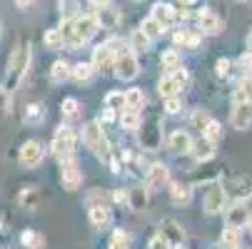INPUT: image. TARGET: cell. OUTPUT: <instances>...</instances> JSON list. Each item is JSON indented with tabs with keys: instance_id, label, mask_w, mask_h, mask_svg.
Here are the masks:
<instances>
[{
	"instance_id": "obj_59",
	"label": "cell",
	"mask_w": 252,
	"mask_h": 249,
	"mask_svg": "<svg viewBox=\"0 0 252 249\" xmlns=\"http://www.w3.org/2000/svg\"><path fill=\"white\" fill-rule=\"evenodd\" d=\"M170 249H185V244H183V247H170Z\"/></svg>"
},
{
	"instance_id": "obj_32",
	"label": "cell",
	"mask_w": 252,
	"mask_h": 249,
	"mask_svg": "<svg viewBox=\"0 0 252 249\" xmlns=\"http://www.w3.org/2000/svg\"><path fill=\"white\" fill-rule=\"evenodd\" d=\"M70 70H73V65H70L67 60H55V62L50 65V80H53L55 85L67 83V80H70Z\"/></svg>"
},
{
	"instance_id": "obj_21",
	"label": "cell",
	"mask_w": 252,
	"mask_h": 249,
	"mask_svg": "<svg viewBox=\"0 0 252 249\" xmlns=\"http://www.w3.org/2000/svg\"><path fill=\"white\" fill-rule=\"evenodd\" d=\"M88 220L93 229H105L113 222V204H93L88 207Z\"/></svg>"
},
{
	"instance_id": "obj_43",
	"label": "cell",
	"mask_w": 252,
	"mask_h": 249,
	"mask_svg": "<svg viewBox=\"0 0 252 249\" xmlns=\"http://www.w3.org/2000/svg\"><path fill=\"white\" fill-rule=\"evenodd\" d=\"M43 43H45L48 50H60V48L65 45V43H63V32H60V28H48L45 35H43Z\"/></svg>"
},
{
	"instance_id": "obj_51",
	"label": "cell",
	"mask_w": 252,
	"mask_h": 249,
	"mask_svg": "<svg viewBox=\"0 0 252 249\" xmlns=\"http://www.w3.org/2000/svg\"><path fill=\"white\" fill-rule=\"evenodd\" d=\"M113 199H115L118 204H127V190H115V192H113Z\"/></svg>"
},
{
	"instance_id": "obj_40",
	"label": "cell",
	"mask_w": 252,
	"mask_h": 249,
	"mask_svg": "<svg viewBox=\"0 0 252 249\" xmlns=\"http://www.w3.org/2000/svg\"><path fill=\"white\" fill-rule=\"evenodd\" d=\"M125 105H127V110H142L145 108V92H142L140 87H130L125 90Z\"/></svg>"
},
{
	"instance_id": "obj_14",
	"label": "cell",
	"mask_w": 252,
	"mask_h": 249,
	"mask_svg": "<svg viewBox=\"0 0 252 249\" xmlns=\"http://www.w3.org/2000/svg\"><path fill=\"white\" fill-rule=\"evenodd\" d=\"M160 234L170 242V247H183L185 244V227L175 217H162L160 220Z\"/></svg>"
},
{
	"instance_id": "obj_18",
	"label": "cell",
	"mask_w": 252,
	"mask_h": 249,
	"mask_svg": "<svg viewBox=\"0 0 252 249\" xmlns=\"http://www.w3.org/2000/svg\"><path fill=\"white\" fill-rule=\"evenodd\" d=\"M227 194H232L235 202H250L252 199V174H237L227 187Z\"/></svg>"
},
{
	"instance_id": "obj_49",
	"label": "cell",
	"mask_w": 252,
	"mask_h": 249,
	"mask_svg": "<svg viewBox=\"0 0 252 249\" xmlns=\"http://www.w3.org/2000/svg\"><path fill=\"white\" fill-rule=\"evenodd\" d=\"M148 249H170V242L158 232V234H153L150 237V242H148Z\"/></svg>"
},
{
	"instance_id": "obj_13",
	"label": "cell",
	"mask_w": 252,
	"mask_h": 249,
	"mask_svg": "<svg viewBox=\"0 0 252 249\" xmlns=\"http://www.w3.org/2000/svg\"><path fill=\"white\" fill-rule=\"evenodd\" d=\"M127 207L132 212H145L150 207V190L145 182H135L127 187Z\"/></svg>"
},
{
	"instance_id": "obj_37",
	"label": "cell",
	"mask_w": 252,
	"mask_h": 249,
	"mask_svg": "<svg viewBox=\"0 0 252 249\" xmlns=\"http://www.w3.org/2000/svg\"><path fill=\"white\" fill-rule=\"evenodd\" d=\"M80 110H83V105H80L78 97H65L60 102V112H63L65 120H78L80 117Z\"/></svg>"
},
{
	"instance_id": "obj_24",
	"label": "cell",
	"mask_w": 252,
	"mask_h": 249,
	"mask_svg": "<svg viewBox=\"0 0 252 249\" xmlns=\"http://www.w3.org/2000/svg\"><path fill=\"white\" fill-rule=\"evenodd\" d=\"M150 15H153V18L167 30V28H172L175 20H177V8L170 5V3H155L153 10H150Z\"/></svg>"
},
{
	"instance_id": "obj_42",
	"label": "cell",
	"mask_w": 252,
	"mask_h": 249,
	"mask_svg": "<svg viewBox=\"0 0 252 249\" xmlns=\"http://www.w3.org/2000/svg\"><path fill=\"white\" fill-rule=\"evenodd\" d=\"M212 117L207 115V110H202V108H195L192 112H190V127L192 130H197L200 135L205 132V127H207V122H210Z\"/></svg>"
},
{
	"instance_id": "obj_6",
	"label": "cell",
	"mask_w": 252,
	"mask_h": 249,
	"mask_svg": "<svg viewBox=\"0 0 252 249\" xmlns=\"http://www.w3.org/2000/svg\"><path fill=\"white\" fill-rule=\"evenodd\" d=\"M188 83H190V73H188L185 65H183V67L172 70V73H165V75L158 80V95H160L162 100L177 97L180 92L188 87Z\"/></svg>"
},
{
	"instance_id": "obj_16",
	"label": "cell",
	"mask_w": 252,
	"mask_h": 249,
	"mask_svg": "<svg viewBox=\"0 0 252 249\" xmlns=\"http://www.w3.org/2000/svg\"><path fill=\"white\" fill-rule=\"evenodd\" d=\"M202 38H205V35H202L197 28H180V30H175V35H172V43H175V48L197 50V48L202 45Z\"/></svg>"
},
{
	"instance_id": "obj_53",
	"label": "cell",
	"mask_w": 252,
	"mask_h": 249,
	"mask_svg": "<svg viewBox=\"0 0 252 249\" xmlns=\"http://www.w3.org/2000/svg\"><path fill=\"white\" fill-rule=\"evenodd\" d=\"M90 5H93L95 10H100V8H107V5H110V0H90Z\"/></svg>"
},
{
	"instance_id": "obj_15",
	"label": "cell",
	"mask_w": 252,
	"mask_h": 249,
	"mask_svg": "<svg viewBox=\"0 0 252 249\" xmlns=\"http://www.w3.org/2000/svg\"><path fill=\"white\" fill-rule=\"evenodd\" d=\"M230 125L240 132H247L252 127V102H235L230 110Z\"/></svg>"
},
{
	"instance_id": "obj_26",
	"label": "cell",
	"mask_w": 252,
	"mask_h": 249,
	"mask_svg": "<svg viewBox=\"0 0 252 249\" xmlns=\"http://www.w3.org/2000/svg\"><path fill=\"white\" fill-rule=\"evenodd\" d=\"M95 73H97V70L93 67V62L90 60H83V62H75L73 65V70H70V80L78 83V85H85V83H90L95 78Z\"/></svg>"
},
{
	"instance_id": "obj_1",
	"label": "cell",
	"mask_w": 252,
	"mask_h": 249,
	"mask_svg": "<svg viewBox=\"0 0 252 249\" xmlns=\"http://www.w3.org/2000/svg\"><path fill=\"white\" fill-rule=\"evenodd\" d=\"M83 142H85V147L105 165H110V160L115 157V150H113L110 139H107V135H105V125H100L97 117L83 125Z\"/></svg>"
},
{
	"instance_id": "obj_41",
	"label": "cell",
	"mask_w": 252,
	"mask_h": 249,
	"mask_svg": "<svg viewBox=\"0 0 252 249\" xmlns=\"http://www.w3.org/2000/svg\"><path fill=\"white\" fill-rule=\"evenodd\" d=\"M140 30L145 32L150 40H158V38H162V32H165V28H162V25H160V23H158L153 15H148L145 20L140 23Z\"/></svg>"
},
{
	"instance_id": "obj_17",
	"label": "cell",
	"mask_w": 252,
	"mask_h": 249,
	"mask_svg": "<svg viewBox=\"0 0 252 249\" xmlns=\"http://www.w3.org/2000/svg\"><path fill=\"white\" fill-rule=\"evenodd\" d=\"M192 142H195V139H192V135H190L188 130L177 127V130H172V132L167 135V150L175 152V155H190Z\"/></svg>"
},
{
	"instance_id": "obj_54",
	"label": "cell",
	"mask_w": 252,
	"mask_h": 249,
	"mask_svg": "<svg viewBox=\"0 0 252 249\" xmlns=\"http://www.w3.org/2000/svg\"><path fill=\"white\" fill-rule=\"evenodd\" d=\"M197 0H177V8H188L190 10V5H195Z\"/></svg>"
},
{
	"instance_id": "obj_48",
	"label": "cell",
	"mask_w": 252,
	"mask_h": 249,
	"mask_svg": "<svg viewBox=\"0 0 252 249\" xmlns=\"http://www.w3.org/2000/svg\"><path fill=\"white\" fill-rule=\"evenodd\" d=\"M10 112V92L0 85V117H5Z\"/></svg>"
},
{
	"instance_id": "obj_56",
	"label": "cell",
	"mask_w": 252,
	"mask_h": 249,
	"mask_svg": "<svg viewBox=\"0 0 252 249\" xmlns=\"http://www.w3.org/2000/svg\"><path fill=\"white\" fill-rule=\"evenodd\" d=\"M245 229H247V232L252 234V217H250V222H247V227H245Z\"/></svg>"
},
{
	"instance_id": "obj_30",
	"label": "cell",
	"mask_w": 252,
	"mask_h": 249,
	"mask_svg": "<svg viewBox=\"0 0 252 249\" xmlns=\"http://www.w3.org/2000/svg\"><path fill=\"white\" fill-rule=\"evenodd\" d=\"M160 67L165 70V73H172V70L183 67V55H180V50H177V48L162 50V55H160Z\"/></svg>"
},
{
	"instance_id": "obj_5",
	"label": "cell",
	"mask_w": 252,
	"mask_h": 249,
	"mask_svg": "<svg viewBox=\"0 0 252 249\" xmlns=\"http://www.w3.org/2000/svg\"><path fill=\"white\" fill-rule=\"evenodd\" d=\"M75 147H78V132L70 127V125H60L53 135V142H50V152L60 160H67V157H75Z\"/></svg>"
},
{
	"instance_id": "obj_23",
	"label": "cell",
	"mask_w": 252,
	"mask_h": 249,
	"mask_svg": "<svg viewBox=\"0 0 252 249\" xmlns=\"http://www.w3.org/2000/svg\"><path fill=\"white\" fill-rule=\"evenodd\" d=\"M167 194H170V202L175 207H188L192 202V185H188V182H170L167 185Z\"/></svg>"
},
{
	"instance_id": "obj_39",
	"label": "cell",
	"mask_w": 252,
	"mask_h": 249,
	"mask_svg": "<svg viewBox=\"0 0 252 249\" xmlns=\"http://www.w3.org/2000/svg\"><path fill=\"white\" fill-rule=\"evenodd\" d=\"M58 10H60V20H75L83 13L80 10V0H60Z\"/></svg>"
},
{
	"instance_id": "obj_50",
	"label": "cell",
	"mask_w": 252,
	"mask_h": 249,
	"mask_svg": "<svg viewBox=\"0 0 252 249\" xmlns=\"http://www.w3.org/2000/svg\"><path fill=\"white\" fill-rule=\"evenodd\" d=\"M97 120H100V125H110V122H115V120H118V112H115V110L102 108V112L97 115Z\"/></svg>"
},
{
	"instance_id": "obj_29",
	"label": "cell",
	"mask_w": 252,
	"mask_h": 249,
	"mask_svg": "<svg viewBox=\"0 0 252 249\" xmlns=\"http://www.w3.org/2000/svg\"><path fill=\"white\" fill-rule=\"evenodd\" d=\"M235 102H252V73L240 78V83L232 92V105Z\"/></svg>"
},
{
	"instance_id": "obj_20",
	"label": "cell",
	"mask_w": 252,
	"mask_h": 249,
	"mask_svg": "<svg viewBox=\"0 0 252 249\" xmlns=\"http://www.w3.org/2000/svg\"><path fill=\"white\" fill-rule=\"evenodd\" d=\"M73 25H75V32H78V38H80L83 43H88V40L93 38V35L100 30L95 13H80V15L73 20Z\"/></svg>"
},
{
	"instance_id": "obj_10",
	"label": "cell",
	"mask_w": 252,
	"mask_h": 249,
	"mask_svg": "<svg viewBox=\"0 0 252 249\" xmlns=\"http://www.w3.org/2000/svg\"><path fill=\"white\" fill-rule=\"evenodd\" d=\"M197 30H200L202 35H210V38H215V35H222L225 23H222V18L215 13L212 8H202V10L197 13Z\"/></svg>"
},
{
	"instance_id": "obj_22",
	"label": "cell",
	"mask_w": 252,
	"mask_h": 249,
	"mask_svg": "<svg viewBox=\"0 0 252 249\" xmlns=\"http://www.w3.org/2000/svg\"><path fill=\"white\" fill-rule=\"evenodd\" d=\"M250 217H252V215H250L247 204H245V202H235V204H230V207H227V212H225V224L242 229V227H247Z\"/></svg>"
},
{
	"instance_id": "obj_33",
	"label": "cell",
	"mask_w": 252,
	"mask_h": 249,
	"mask_svg": "<svg viewBox=\"0 0 252 249\" xmlns=\"http://www.w3.org/2000/svg\"><path fill=\"white\" fill-rule=\"evenodd\" d=\"M118 122H120L123 130H127V132H137L140 125H142V115H140L137 110H127V108H125V110L118 115Z\"/></svg>"
},
{
	"instance_id": "obj_8",
	"label": "cell",
	"mask_w": 252,
	"mask_h": 249,
	"mask_svg": "<svg viewBox=\"0 0 252 249\" xmlns=\"http://www.w3.org/2000/svg\"><path fill=\"white\" fill-rule=\"evenodd\" d=\"M60 182H63V190H67V192L80 190V185H83V169H80L78 157L60 160Z\"/></svg>"
},
{
	"instance_id": "obj_11",
	"label": "cell",
	"mask_w": 252,
	"mask_h": 249,
	"mask_svg": "<svg viewBox=\"0 0 252 249\" xmlns=\"http://www.w3.org/2000/svg\"><path fill=\"white\" fill-rule=\"evenodd\" d=\"M170 182H172V180H170V167H167V165L155 162V165H150V167L145 169V185H148L150 192H158V190L167 187Z\"/></svg>"
},
{
	"instance_id": "obj_12",
	"label": "cell",
	"mask_w": 252,
	"mask_h": 249,
	"mask_svg": "<svg viewBox=\"0 0 252 249\" xmlns=\"http://www.w3.org/2000/svg\"><path fill=\"white\" fill-rule=\"evenodd\" d=\"M90 62H93V67L97 70V73H107V70H113V65H115V48L107 43V40L100 43V45H95Z\"/></svg>"
},
{
	"instance_id": "obj_7",
	"label": "cell",
	"mask_w": 252,
	"mask_h": 249,
	"mask_svg": "<svg viewBox=\"0 0 252 249\" xmlns=\"http://www.w3.org/2000/svg\"><path fill=\"white\" fill-rule=\"evenodd\" d=\"M202 209H205V215H210V217L227 212V190L220 182H215V185L207 187V192L202 197Z\"/></svg>"
},
{
	"instance_id": "obj_35",
	"label": "cell",
	"mask_w": 252,
	"mask_h": 249,
	"mask_svg": "<svg viewBox=\"0 0 252 249\" xmlns=\"http://www.w3.org/2000/svg\"><path fill=\"white\" fill-rule=\"evenodd\" d=\"M20 244H23V249H45V237L38 229H23Z\"/></svg>"
},
{
	"instance_id": "obj_27",
	"label": "cell",
	"mask_w": 252,
	"mask_h": 249,
	"mask_svg": "<svg viewBox=\"0 0 252 249\" xmlns=\"http://www.w3.org/2000/svg\"><path fill=\"white\" fill-rule=\"evenodd\" d=\"M23 122L30 125V127L43 125V122H45V108H43L40 102H30L28 108L23 110Z\"/></svg>"
},
{
	"instance_id": "obj_60",
	"label": "cell",
	"mask_w": 252,
	"mask_h": 249,
	"mask_svg": "<svg viewBox=\"0 0 252 249\" xmlns=\"http://www.w3.org/2000/svg\"><path fill=\"white\" fill-rule=\"evenodd\" d=\"M0 35H3V23H0Z\"/></svg>"
},
{
	"instance_id": "obj_2",
	"label": "cell",
	"mask_w": 252,
	"mask_h": 249,
	"mask_svg": "<svg viewBox=\"0 0 252 249\" xmlns=\"http://www.w3.org/2000/svg\"><path fill=\"white\" fill-rule=\"evenodd\" d=\"M30 60H32V48L30 43H20L13 53H10V60H8V67H5V90L13 95L20 85H23V78L30 67Z\"/></svg>"
},
{
	"instance_id": "obj_34",
	"label": "cell",
	"mask_w": 252,
	"mask_h": 249,
	"mask_svg": "<svg viewBox=\"0 0 252 249\" xmlns=\"http://www.w3.org/2000/svg\"><path fill=\"white\" fill-rule=\"evenodd\" d=\"M220 244H222V249H240V244H242V232H240L237 227L225 224V229H222V234H220Z\"/></svg>"
},
{
	"instance_id": "obj_36",
	"label": "cell",
	"mask_w": 252,
	"mask_h": 249,
	"mask_svg": "<svg viewBox=\"0 0 252 249\" xmlns=\"http://www.w3.org/2000/svg\"><path fill=\"white\" fill-rule=\"evenodd\" d=\"M130 244H132L130 232H127V229H123V227H118V229H113V234H110L107 249H130Z\"/></svg>"
},
{
	"instance_id": "obj_47",
	"label": "cell",
	"mask_w": 252,
	"mask_h": 249,
	"mask_svg": "<svg viewBox=\"0 0 252 249\" xmlns=\"http://www.w3.org/2000/svg\"><path fill=\"white\" fill-rule=\"evenodd\" d=\"M230 70H232V60L230 57H218L215 60V75L218 78H230Z\"/></svg>"
},
{
	"instance_id": "obj_9",
	"label": "cell",
	"mask_w": 252,
	"mask_h": 249,
	"mask_svg": "<svg viewBox=\"0 0 252 249\" xmlns=\"http://www.w3.org/2000/svg\"><path fill=\"white\" fill-rule=\"evenodd\" d=\"M45 145L40 139H28V142H23V147H20V155H18V162H20V167H25V169H35L38 165H43V160H45Z\"/></svg>"
},
{
	"instance_id": "obj_25",
	"label": "cell",
	"mask_w": 252,
	"mask_h": 249,
	"mask_svg": "<svg viewBox=\"0 0 252 249\" xmlns=\"http://www.w3.org/2000/svg\"><path fill=\"white\" fill-rule=\"evenodd\" d=\"M215 147H218V145H212V142H207L202 135L192 142V150H190V155L195 157V162H210L212 157H215V152H218V150H215Z\"/></svg>"
},
{
	"instance_id": "obj_61",
	"label": "cell",
	"mask_w": 252,
	"mask_h": 249,
	"mask_svg": "<svg viewBox=\"0 0 252 249\" xmlns=\"http://www.w3.org/2000/svg\"><path fill=\"white\" fill-rule=\"evenodd\" d=\"M132 3H142V0H132Z\"/></svg>"
},
{
	"instance_id": "obj_31",
	"label": "cell",
	"mask_w": 252,
	"mask_h": 249,
	"mask_svg": "<svg viewBox=\"0 0 252 249\" xmlns=\"http://www.w3.org/2000/svg\"><path fill=\"white\" fill-rule=\"evenodd\" d=\"M127 45L132 48V53H137V55H140V53H148V50L153 48V40H150L148 35H145V32H142V30L137 28V30H132V32H130Z\"/></svg>"
},
{
	"instance_id": "obj_4",
	"label": "cell",
	"mask_w": 252,
	"mask_h": 249,
	"mask_svg": "<svg viewBox=\"0 0 252 249\" xmlns=\"http://www.w3.org/2000/svg\"><path fill=\"white\" fill-rule=\"evenodd\" d=\"M137 142L145 152H158L162 147V122L158 115H150L142 120V125L137 130Z\"/></svg>"
},
{
	"instance_id": "obj_57",
	"label": "cell",
	"mask_w": 252,
	"mask_h": 249,
	"mask_svg": "<svg viewBox=\"0 0 252 249\" xmlns=\"http://www.w3.org/2000/svg\"><path fill=\"white\" fill-rule=\"evenodd\" d=\"M237 3H242V5H250V3H252V0H237Z\"/></svg>"
},
{
	"instance_id": "obj_44",
	"label": "cell",
	"mask_w": 252,
	"mask_h": 249,
	"mask_svg": "<svg viewBox=\"0 0 252 249\" xmlns=\"http://www.w3.org/2000/svg\"><path fill=\"white\" fill-rule=\"evenodd\" d=\"M202 137L207 142H212V145H220V142H222V125L218 120H210L207 127H205V132H202Z\"/></svg>"
},
{
	"instance_id": "obj_45",
	"label": "cell",
	"mask_w": 252,
	"mask_h": 249,
	"mask_svg": "<svg viewBox=\"0 0 252 249\" xmlns=\"http://www.w3.org/2000/svg\"><path fill=\"white\" fill-rule=\"evenodd\" d=\"M93 204H110V197H107L100 187H95V190H90L88 197H85V207H93Z\"/></svg>"
},
{
	"instance_id": "obj_38",
	"label": "cell",
	"mask_w": 252,
	"mask_h": 249,
	"mask_svg": "<svg viewBox=\"0 0 252 249\" xmlns=\"http://www.w3.org/2000/svg\"><path fill=\"white\" fill-rule=\"evenodd\" d=\"M102 105H105V108L107 110H115L118 115L127 108V105H125V92L123 90H113V92H107L105 95V100H102Z\"/></svg>"
},
{
	"instance_id": "obj_46",
	"label": "cell",
	"mask_w": 252,
	"mask_h": 249,
	"mask_svg": "<svg viewBox=\"0 0 252 249\" xmlns=\"http://www.w3.org/2000/svg\"><path fill=\"white\" fill-rule=\"evenodd\" d=\"M162 110H165V115H177V112H183V97H167V100H162Z\"/></svg>"
},
{
	"instance_id": "obj_28",
	"label": "cell",
	"mask_w": 252,
	"mask_h": 249,
	"mask_svg": "<svg viewBox=\"0 0 252 249\" xmlns=\"http://www.w3.org/2000/svg\"><path fill=\"white\" fill-rule=\"evenodd\" d=\"M18 202H20V207H23V209L35 212V209H38V204L43 202V194H40V190H38V187H25V190L18 194Z\"/></svg>"
},
{
	"instance_id": "obj_52",
	"label": "cell",
	"mask_w": 252,
	"mask_h": 249,
	"mask_svg": "<svg viewBox=\"0 0 252 249\" xmlns=\"http://www.w3.org/2000/svg\"><path fill=\"white\" fill-rule=\"evenodd\" d=\"M15 5H18V10H30L35 5V0H15Z\"/></svg>"
},
{
	"instance_id": "obj_3",
	"label": "cell",
	"mask_w": 252,
	"mask_h": 249,
	"mask_svg": "<svg viewBox=\"0 0 252 249\" xmlns=\"http://www.w3.org/2000/svg\"><path fill=\"white\" fill-rule=\"evenodd\" d=\"M113 75L120 83H130L140 75V60L137 53H132V48L127 43H120V48L115 50V65H113Z\"/></svg>"
},
{
	"instance_id": "obj_58",
	"label": "cell",
	"mask_w": 252,
	"mask_h": 249,
	"mask_svg": "<svg viewBox=\"0 0 252 249\" xmlns=\"http://www.w3.org/2000/svg\"><path fill=\"white\" fill-rule=\"evenodd\" d=\"M0 232H3V215H0Z\"/></svg>"
},
{
	"instance_id": "obj_55",
	"label": "cell",
	"mask_w": 252,
	"mask_h": 249,
	"mask_svg": "<svg viewBox=\"0 0 252 249\" xmlns=\"http://www.w3.org/2000/svg\"><path fill=\"white\" fill-rule=\"evenodd\" d=\"M245 45H247V53H252V30H250V35H247V43H245Z\"/></svg>"
},
{
	"instance_id": "obj_19",
	"label": "cell",
	"mask_w": 252,
	"mask_h": 249,
	"mask_svg": "<svg viewBox=\"0 0 252 249\" xmlns=\"http://www.w3.org/2000/svg\"><path fill=\"white\" fill-rule=\"evenodd\" d=\"M95 18H97L100 30H105V32H115V30L123 25V13H120L115 5H107V8L95 10Z\"/></svg>"
}]
</instances>
